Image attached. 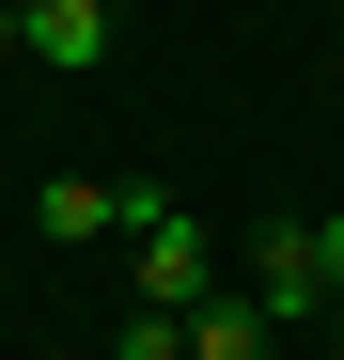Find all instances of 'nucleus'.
<instances>
[{
	"mask_svg": "<svg viewBox=\"0 0 344 360\" xmlns=\"http://www.w3.org/2000/svg\"><path fill=\"white\" fill-rule=\"evenodd\" d=\"M251 314H266V329H329V266H313V219H266V235H251Z\"/></svg>",
	"mask_w": 344,
	"mask_h": 360,
	"instance_id": "2",
	"label": "nucleus"
},
{
	"mask_svg": "<svg viewBox=\"0 0 344 360\" xmlns=\"http://www.w3.org/2000/svg\"><path fill=\"white\" fill-rule=\"evenodd\" d=\"M16 47H32V63H110V0H32Z\"/></svg>",
	"mask_w": 344,
	"mask_h": 360,
	"instance_id": "4",
	"label": "nucleus"
},
{
	"mask_svg": "<svg viewBox=\"0 0 344 360\" xmlns=\"http://www.w3.org/2000/svg\"><path fill=\"white\" fill-rule=\"evenodd\" d=\"M16 16H32V0H0V32H16Z\"/></svg>",
	"mask_w": 344,
	"mask_h": 360,
	"instance_id": "8",
	"label": "nucleus"
},
{
	"mask_svg": "<svg viewBox=\"0 0 344 360\" xmlns=\"http://www.w3.org/2000/svg\"><path fill=\"white\" fill-rule=\"evenodd\" d=\"M141 204H157V188H94V172H47V188H32V235H47V251H94V235H141Z\"/></svg>",
	"mask_w": 344,
	"mask_h": 360,
	"instance_id": "3",
	"label": "nucleus"
},
{
	"mask_svg": "<svg viewBox=\"0 0 344 360\" xmlns=\"http://www.w3.org/2000/svg\"><path fill=\"white\" fill-rule=\"evenodd\" d=\"M266 345H282V329L251 314V297H204V314H188V360H266Z\"/></svg>",
	"mask_w": 344,
	"mask_h": 360,
	"instance_id": "5",
	"label": "nucleus"
},
{
	"mask_svg": "<svg viewBox=\"0 0 344 360\" xmlns=\"http://www.w3.org/2000/svg\"><path fill=\"white\" fill-rule=\"evenodd\" d=\"M126 297H141V314H204V297H219V235L188 219V204H141V235H126Z\"/></svg>",
	"mask_w": 344,
	"mask_h": 360,
	"instance_id": "1",
	"label": "nucleus"
},
{
	"mask_svg": "<svg viewBox=\"0 0 344 360\" xmlns=\"http://www.w3.org/2000/svg\"><path fill=\"white\" fill-rule=\"evenodd\" d=\"M329 345H344V297H329Z\"/></svg>",
	"mask_w": 344,
	"mask_h": 360,
	"instance_id": "9",
	"label": "nucleus"
},
{
	"mask_svg": "<svg viewBox=\"0 0 344 360\" xmlns=\"http://www.w3.org/2000/svg\"><path fill=\"white\" fill-rule=\"evenodd\" d=\"M110 360H188V314H141V297H126V329H110Z\"/></svg>",
	"mask_w": 344,
	"mask_h": 360,
	"instance_id": "6",
	"label": "nucleus"
},
{
	"mask_svg": "<svg viewBox=\"0 0 344 360\" xmlns=\"http://www.w3.org/2000/svg\"><path fill=\"white\" fill-rule=\"evenodd\" d=\"M313 266H329V297H344V204H329V219H313Z\"/></svg>",
	"mask_w": 344,
	"mask_h": 360,
	"instance_id": "7",
	"label": "nucleus"
}]
</instances>
